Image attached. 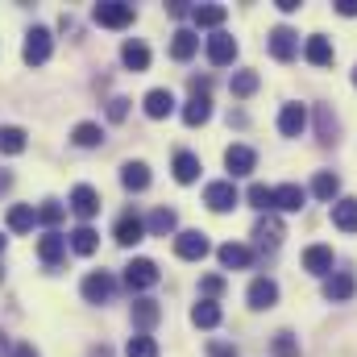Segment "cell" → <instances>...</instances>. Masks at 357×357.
<instances>
[{"mask_svg":"<svg viewBox=\"0 0 357 357\" xmlns=\"http://www.w3.org/2000/svg\"><path fill=\"white\" fill-rule=\"evenodd\" d=\"M91 17H96V25H104V29H125V25H133V4H125V0H100L96 8H91Z\"/></svg>","mask_w":357,"mask_h":357,"instance_id":"1","label":"cell"},{"mask_svg":"<svg viewBox=\"0 0 357 357\" xmlns=\"http://www.w3.org/2000/svg\"><path fill=\"white\" fill-rule=\"evenodd\" d=\"M50 50H54V38H50V29H42V25H33V29L25 33V46H21V59H25L29 67H42V63L50 59Z\"/></svg>","mask_w":357,"mask_h":357,"instance_id":"2","label":"cell"},{"mask_svg":"<svg viewBox=\"0 0 357 357\" xmlns=\"http://www.w3.org/2000/svg\"><path fill=\"white\" fill-rule=\"evenodd\" d=\"M237 187H233V178H216V183H208L204 187V204L212 208V212H233L237 208Z\"/></svg>","mask_w":357,"mask_h":357,"instance_id":"3","label":"cell"},{"mask_svg":"<svg viewBox=\"0 0 357 357\" xmlns=\"http://www.w3.org/2000/svg\"><path fill=\"white\" fill-rule=\"evenodd\" d=\"M158 278H162V274H158V262H150V258H133V262L125 266V287H129V291H150Z\"/></svg>","mask_w":357,"mask_h":357,"instance_id":"4","label":"cell"},{"mask_svg":"<svg viewBox=\"0 0 357 357\" xmlns=\"http://www.w3.org/2000/svg\"><path fill=\"white\" fill-rule=\"evenodd\" d=\"M208 250H212V245H208V237H204L199 229H183L175 237V254L183 262H199V258H208Z\"/></svg>","mask_w":357,"mask_h":357,"instance_id":"5","label":"cell"},{"mask_svg":"<svg viewBox=\"0 0 357 357\" xmlns=\"http://www.w3.org/2000/svg\"><path fill=\"white\" fill-rule=\"evenodd\" d=\"M112 237H116V245H125V250H129V245H137V241L146 237V220H142V216L129 208V212H121V216H116V229H112Z\"/></svg>","mask_w":357,"mask_h":357,"instance_id":"6","label":"cell"},{"mask_svg":"<svg viewBox=\"0 0 357 357\" xmlns=\"http://www.w3.org/2000/svg\"><path fill=\"white\" fill-rule=\"evenodd\" d=\"M354 295H357V278L349 270H337V274L324 278V299H328V303H349Z\"/></svg>","mask_w":357,"mask_h":357,"instance_id":"7","label":"cell"},{"mask_svg":"<svg viewBox=\"0 0 357 357\" xmlns=\"http://www.w3.org/2000/svg\"><path fill=\"white\" fill-rule=\"evenodd\" d=\"M270 54H274L278 63H291V59L299 54V33H295L291 25H278V29H270Z\"/></svg>","mask_w":357,"mask_h":357,"instance_id":"8","label":"cell"},{"mask_svg":"<svg viewBox=\"0 0 357 357\" xmlns=\"http://www.w3.org/2000/svg\"><path fill=\"white\" fill-rule=\"evenodd\" d=\"M112 291H116V278L108 270H91L88 278H84V299L88 303H108Z\"/></svg>","mask_w":357,"mask_h":357,"instance_id":"9","label":"cell"},{"mask_svg":"<svg viewBox=\"0 0 357 357\" xmlns=\"http://www.w3.org/2000/svg\"><path fill=\"white\" fill-rule=\"evenodd\" d=\"M233 59H237V42H233V33L216 29V33L208 38V63H212V67H229Z\"/></svg>","mask_w":357,"mask_h":357,"instance_id":"10","label":"cell"},{"mask_svg":"<svg viewBox=\"0 0 357 357\" xmlns=\"http://www.w3.org/2000/svg\"><path fill=\"white\" fill-rule=\"evenodd\" d=\"M245 299H250L254 312H266V307L278 303V282H274V278H254L250 291H245Z\"/></svg>","mask_w":357,"mask_h":357,"instance_id":"11","label":"cell"},{"mask_svg":"<svg viewBox=\"0 0 357 357\" xmlns=\"http://www.w3.org/2000/svg\"><path fill=\"white\" fill-rule=\"evenodd\" d=\"M307 129V108L303 104H282V112H278V133L282 137H299Z\"/></svg>","mask_w":357,"mask_h":357,"instance_id":"12","label":"cell"},{"mask_svg":"<svg viewBox=\"0 0 357 357\" xmlns=\"http://www.w3.org/2000/svg\"><path fill=\"white\" fill-rule=\"evenodd\" d=\"M225 167H229V175H250L254 167H258V154L250 150V146H229L225 150Z\"/></svg>","mask_w":357,"mask_h":357,"instance_id":"13","label":"cell"},{"mask_svg":"<svg viewBox=\"0 0 357 357\" xmlns=\"http://www.w3.org/2000/svg\"><path fill=\"white\" fill-rule=\"evenodd\" d=\"M333 262H337V258H333L328 245H307V250H303V270H307V274L328 278V274H333Z\"/></svg>","mask_w":357,"mask_h":357,"instance_id":"14","label":"cell"},{"mask_svg":"<svg viewBox=\"0 0 357 357\" xmlns=\"http://www.w3.org/2000/svg\"><path fill=\"white\" fill-rule=\"evenodd\" d=\"M71 212H75L79 220H91V216L100 212V195H96V187L79 183V187L71 191Z\"/></svg>","mask_w":357,"mask_h":357,"instance_id":"15","label":"cell"},{"mask_svg":"<svg viewBox=\"0 0 357 357\" xmlns=\"http://www.w3.org/2000/svg\"><path fill=\"white\" fill-rule=\"evenodd\" d=\"M225 17H229V8L225 4H195L191 8V21H195V29H220L225 25Z\"/></svg>","mask_w":357,"mask_h":357,"instance_id":"16","label":"cell"},{"mask_svg":"<svg viewBox=\"0 0 357 357\" xmlns=\"http://www.w3.org/2000/svg\"><path fill=\"white\" fill-rule=\"evenodd\" d=\"M38 258L54 270L63 258H67V237H63V233H46V237L38 241Z\"/></svg>","mask_w":357,"mask_h":357,"instance_id":"17","label":"cell"},{"mask_svg":"<svg viewBox=\"0 0 357 357\" xmlns=\"http://www.w3.org/2000/svg\"><path fill=\"white\" fill-rule=\"evenodd\" d=\"M175 112V96L167 88H154V91H146V116L150 121H167Z\"/></svg>","mask_w":357,"mask_h":357,"instance_id":"18","label":"cell"},{"mask_svg":"<svg viewBox=\"0 0 357 357\" xmlns=\"http://www.w3.org/2000/svg\"><path fill=\"white\" fill-rule=\"evenodd\" d=\"M254 241H258L262 250H278V241H282V220L266 212V216L254 225Z\"/></svg>","mask_w":357,"mask_h":357,"instance_id":"19","label":"cell"},{"mask_svg":"<svg viewBox=\"0 0 357 357\" xmlns=\"http://www.w3.org/2000/svg\"><path fill=\"white\" fill-rule=\"evenodd\" d=\"M216 258H220V266H225V270H245L250 262H254V250H250V245L229 241V245H220V250H216Z\"/></svg>","mask_w":357,"mask_h":357,"instance_id":"20","label":"cell"},{"mask_svg":"<svg viewBox=\"0 0 357 357\" xmlns=\"http://www.w3.org/2000/svg\"><path fill=\"white\" fill-rule=\"evenodd\" d=\"M307 204V191L299 187V183H282V187H274V208H282V212H299Z\"/></svg>","mask_w":357,"mask_h":357,"instance_id":"21","label":"cell"},{"mask_svg":"<svg viewBox=\"0 0 357 357\" xmlns=\"http://www.w3.org/2000/svg\"><path fill=\"white\" fill-rule=\"evenodd\" d=\"M303 59H307L312 67H328V63H333V42L320 38V33H312V38L303 42Z\"/></svg>","mask_w":357,"mask_h":357,"instance_id":"22","label":"cell"},{"mask_svg":"<svg viewBox=\"0 0 357 357\" xmlns=\"http://www.w3.org/2000/svg\"><path fill=\"white\" fill-rule=\"evenodd\" d=\"M121 63H125L129 71H146V67H150V46L137 42V38H129V42L121 46Z\"/></svg>","mask_w":357,"mask_h":357,"instance_id":"23","label":"cell"},{"mask_svg":"<svg viewBox=\"0 0 357 357\" xmlns=\"http://www.w3.org/2000/svg\"><path fill=\"white\" fill-rule=\"evenodd\" d=\"M195 50H199L195 29H175V33H171V59H175V63H187Z\"/></svg>","mask_w":357,"mask_h":357,"instance_id":"24","label":"cell"},{"mask_svg":"<svg viewBox=\"0 0 357 357\" xmlns=\"http://www.w3.org/2000/svg\"><path fill=\"white\" fill-rule=\"evenodd\" d=\"M158 316H162V307H158L154 299H146V295H142V299H133V324H137L142 333H150V328L158 324Z\"/></svg>","mask_w":357,"mask_h":357,"instance_id":"25","label":"cell"},{"mask_svg":"<svg viewBox=\"0 0 357 357\" xmlns=\"http://www.w3.org/2000/svg\"><path fill=\"white\" fill-rule=\"evenodd\" d=\"M175 229H178V216L171 208H154L150 220H146V233H150V237H167V233H175Z\"/></svg>","mask_w":357,"mask_h":357,"instance_id":"26","label":"cell"},{"mask_svg":"<svg viewBox=\"0 0 357 357\" xmlns=\"http://www.w3.org/2000/svg\"><path fill=\"white\" fill-rule=\"evenodd\" d=\"M208 116H212V100H208V96H191V100L183 104V125L195 129V125H204Z\"/></svg>","mask_w":357,"mask_h":357,"instance_id":"27","label":"cell"},{"mask_svg":"<svg viewBox=\"0 0 357 357\" xmlns=\"http://www.w3.org/2000/svg\"><path fill=\"white\" fill-rule=\"evenodd\" d=\"M121 183H125V191H146L150 187V167L146 162H125L121 167Z\"/></svg>","mask_w":357,"mask_h":357,"instance_id":"28","label":"cell"},{"mask_svg":"<svg viewBox=\"0 0 357 357\" xmlns=\"http://www.w3.org/2000/svg\"><path fill=\"white\" fill-rule=\"evenodd\" d=\"M67 237H71V250H75L79 258H91V254H96V245H100V233H96L91 225H79V229H75V233H67Z\"/></svg>","mask_w":357,"mask_h":357,"instance_id":"29","label":"cell"},{"mask_svg":"<svg viewBox=\"0 0 357 357\" xmlns=\"http://www.w3.org/2000/svg\"><path fill=\"white\" fill-rule=\"evenodd\" d=\"M333 225L341 233H357V199H337L333 204Z\"/></svg>","mask_w":357,"mask_h":357,"instance_id":"30","label":"cell"},{"mask_svg":"<svg viewBox=\"0 0 357 357\" xmlns=\"http://www.w3.org/2000/svg\"><path fill=\"white\" fill-rule=\"evenodd\" d=\"M191 324H195V328H216V324H220V303L199 299V303L191 307Z\"/></svg>","mask_w":357,"mask_h":357,"instance_id":"31","label":"cell"},{"mask_svg":"<svg viewBox=\"0 0 357 357\" xmlns=\"http://www.w3.org/2000/svg\"><path fill=\"white\" fill-rule=\"evenodd\" d=\"M337 191H341V178L333 175V171H320V175L312 178V195H316V199L333 204V199H337Z\"/></svg>","mask_w":357,"mask_h":357,"instance_id":"32","label":"cell"},{"mask_svg":"<svg viewBox=\"0 0 357 357\" xmlns=\"http://www.w3.org/2000/svg\"><path fill=\"white\" fill-rule=\"evenodd\" d=\"M33 225H38V212H33L29 204H13V208H8V229H13V233H29Z\"/></svg>","mask_w":357,"mask_h":357,"instance_id":"33","label":"cell"},{"mask_svg":"<svg viewBox=\"0 0 357 357\" xmlns=\"http://www.w3.org/2000/svg\"><path fill=\"white\" fill-rule=\"evenodd\" d=\"M175 178L178 183H195L199 178V158L191 150H178L175 154Z\"/></svg>","mask_w":357,"mask_h":357,"instance_id":"34","label":"cell"},{"mask_svg":"<svg viewBox=\"0 0 357 357\" xmlns=\"http://www.w3.org/2000/svg\"><path fill=\"white\" fill-rule=\"evenodd\" d=\"M316 133H320V146H337V116L324 104L316 108Z\"/></svg>","mask_w":357,"mask_h":357,"instance_id":"35","label":"cell"},{"mask_svg":"<svg viewBox=\"0 0 357 357\" xmlns=\"http://www.w3.org/2000/svg\"><path fill=\"white\" fill-rule=\"evenodd\" d=\"M71 142H75L79 150H91V146H100V142H104V129H100V125H91V121H84V125H75V129H71Z\"/></svg>","mask_w":357,"mask_h":357,"instance_id":"36","label":"cell"},{"mask_svg":"<svg viewBox=\"0 0 357 357\" xmlns=\"http://www.w3.org/2000/svg\"><path fill=\"white\" fill-rule=\"evenodd\" d=\"M21 150H25V129L0 125V154H21Z\"/></svg>","mask_w":357,"mask_h":357,"instance_id":"37","label":"cell"},{"mask_svg":"<svg viewBox=\"0 0 357 357\" xmlns=\"http://www.w3.org/2000/svg\"><path fill=\"white\" fill-rule=\"evenodd\" d=\"M125 357H158V341L154 337H129V345H125Z\"/></svg>","mask_w":357,"mask_h":357,"instance_id":"38","label":"cell"},{"mask_svg":"<svg viewBox=\"0 0 357 357\" xmlns=\"http://www.w3.org/2000/svg\"><path fill=\"white\" fill-rule=\"evenodd\" d=\"M229 88H233V96H241V100L254 96V91H258V71H237Z\"/></svg>","mask_w":357,"mask_h":357,"instance_id":"39","label":"cell"},{"mask_svg":"<svg viewBox=\"0 0 357 357\" xmlns=\"http://www.w3.org/2000/svg\"><path fill=\"white\" fill-rule=\"evenodd\" d=\"M245 199H250L254 208H262V212H270V208H274V187H266V183H254V187L245 191Z\"/></svg>","mask_w":357,"mask_h":357,"instance_id":"40","label":"cell"},{"mask_svg":"<svg viewBox=\"0 0 357 357\" xmlns=\"http://www.w3.org/2000/svg\"><path fill=\"white\" fill-rule=\"evenodd\" d=\"M63 220V204H54V199H46L42 208H38V225H46L50 233H54V225Z\"/></svg>","mask_w":357,"mask_h":357,"instance_id":"41","label":"cell"},{"mask_svg":"<svg viewBox=\"0 0 357 357\" xmlns=\"http://www.w3.org/2000/svg\"><path fill=\"white\" fill-rule=\"evenodd\" d=\"M199 291H204V299L216 303V299L225 295V278H220V274H204V278H199Z\"/></svg>","mask_w":357,"mask_h":357,"instance_id":"42","label":"cell"},{"mask_svg":"<svg viewBox=\"0 0 357 357\" xmlns=\"http://www.w3.org/2000/svg\"><path fill=\"white\" fill-rule=\"evenodd\" d=\"M274 354L278 357H299V341H295L291 333H278V337H274Z\"/></svg>","mask_w":357,"mask_h":357,"instance_id":"43","label":"cell"},{"mask_svg":"<svg viewBox=\"0 0 357 357\" xmlns=\"http://www.w3.org/2000/svg\"><path fill=\"white\" fill-rule=\"evenodd\" d=\"M125 112H129V100H108V121H125Z\"/></svg>","mask_w":357,"mask_h":357,"instance_id":"44","label":"cell"},{"mask_svg":"<svg viewBox=\"0 0 357 357\" xmlns=\"http://www.w3.org/2000/svg\"><path fill=\"white\" fill-rule=\"evenodd\" d=\"M208 357H237V349L225 345V341H212V345H208Z\"/></svg>","mask_w":357,"mask_h":357,"instance_id":"45","label":"cell"},{"mask_svg":"<svg viewBox=\"0 0 357 357\" xmlns=\"http://www.w3.org/2000/svg\"><path fill=\"white\" fill-rule=\"evenodd\" d=\"M167 13H171V17H191V4H187V0H171Z\"/></svg>","mask_w":357,"mask_h":357,"instance_id":"46","label":"cell"},{"mask_svg":"<svg viewBox=\"0 0 357 357\" xmlns=\"http://www.w3.org/2000/svg\"><path fill=\"white\" fill-rule=\"evenodd\" d=\"M337 13L341 17H357V0H337Z\"/></svg>","mask_w":357,"mask_h":357,"instance_id":"47","label":"cell"},{"mask_svg":"<svg viewBox=\"0 0 357 357\" xmlns=\"http://www.w3.org/2000/svg\"><path fill=\"white\" fill-rule=\"evenodd\" d=\"M8 357H38V349H33V345H13Z\"/></svg>","mask_w":357,"mask_h":357,"instance_id":"48","label":"cell"},{"mask_svg":"<svg viewBox=\"0 0 357 357\" xmlns=\"http://www.w3.org/2000/svg\"><path fill=\"white\" fill-rule=\"evenodd\" d=\"M8 354H13V349H8V337L0 333V357H8Z\"/></svg>","mask_w":357,"mask_h":357,"instance_id":"49","label":"cell"},{"mask_svg":"<svg viewBox=\"0 0 357 357\" xmlns=\"http://www.w3.org/2000/svg\"><path fill=\"white\" fill-rule=\"evenodd\" d=\"M91 357H112V354H108V349H104V345H100V349H91Z\"/></svg>","mask_w":357,"mask_h":357,"instance_id":"50","label":"cell"},{"mask_svg":"<svg viewBox=\"0 0 357 357\" xmlns=\"http://www.w3.org/2000/svg\"><path fill=\"white\" fill-rule=\"evenodd\" d=\"M8 183H13V178H8V175H0V191H4V187H8Z\"/></svg>","mask_w":357,"mask_h":357,"instance_id":"51","label":"cell"},{"mask_svg":"<svg viewBox=\"0 0 357 357\" xmlns=\"http://www.w3.org/2000/svg\"><path fill=\"white\" fill-rule=\"evenodd\" d=\"M0 254H4V237H0Z\"/></svg>","mask_w":357,"mask_h":357,"instance_id":"52","label":"cell"},{"mask_svg":"<svg viewBox=\"0 0 357 357\" xmlns=\"http://www.w3.org/2000/svg\"><path fill=\"white\" fill-rule=\"evenodd\" d=\"M354 88H357V71H354Z\"/></svg>","mask_w":357,"mask_h":357,"instance_id":"53","label":"cell"},{"mask_svg":"<svg viewBox=\"0 0 357 357\" xmlns=\"http://www.w3.org/2000/svg\"><path fill=\"white\" fill-rule=\"evenodd\" d=\"M0 278H4V270H0Z\"/></svg>","mask_w":357,"mask_h":357,"instance_id":"54","label":"cell"}]
</instances>
